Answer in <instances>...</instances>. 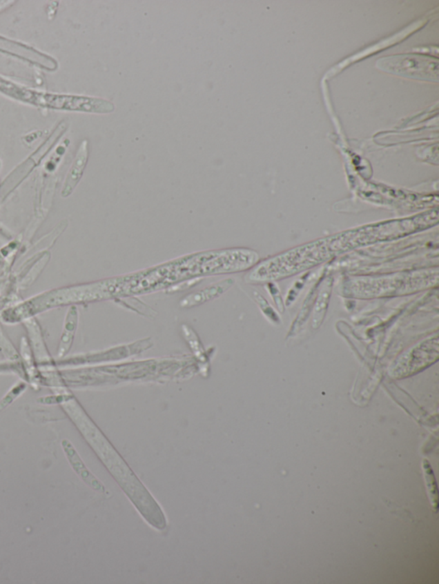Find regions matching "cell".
<instances>
[{"label": "cell", "instance_id": "obj_4", "mask_svg": "<svg viewBox=\"0 0 439 584\" xmlns=\"http://www.w3.org/2000/svg\"><path fill=\"white\" fill-rule=\"evenodd\" d=\"M419 278H413L412 276H398V278L391 279H380L377 281V285L369 284L367 281L358 282L357 285H351V295L355 296H378L392 295L394 293L406 292L412 291L413 289H420Z\"/></svg>", "mask_w": 439, "mask_h": 584}, {"label": "cell", "instance_id": "obj_6", "mask_svg": "<svg viewBox=\"0 0 439 584\" xmlns=\"http://www.w3.org/2000/svg\"><path fill=\"white\" fill-rule=\"evenodd\" d=\"M88 158V141H84L81 144L79 152H77V157L74 159L72 168H70L68 174L66 176L65 185H64L61 191L63 197H69L75 189L77 183H79L82 178L85 168H86Z\"/></svg>", "mask_w": 439, "mask_h": 584}, {"label": "cell", "instance_id": "obj_8", "mask_svg": "<svg viewBox=\"0 0 439 584\" xmlns=\"http://www.w3.org/2000/svg\"><path fill=\"white\" fill-rule=\"evenodd\" d=\"M28 339L26 338L22 339V342H21L20 349H21V356L23 360V363L26 364L27 374L30 375V377L35 378L37 376V370L35 367V357L33 356V353H32V350L30 346V344L28 343Z\"/></svg>", "mask_w": 439, "mask_h": 584}, {"label": "cell", "instance_id": "obj_3", "mask_svg": "<svg viewBox=\"0 0 439 584\" xmlns=\"http://www.w3.org/2000/svg\"><path fill=\"white\" fill-rule=\"evenodd\" d=\"M34 103L54 106L57 108L77 110L87 112L107 114L115 111V104L102 99L66 97V95L42 94L35 93Z\"/></svg>", "mask_w": 439, "mask_h": 584}, {"label": "cell", "instance_id": "obj_11", "mask_svg": "<svg viewBox=\"0 0 439 584\" xmlns=\"http://www.w3.org/2000/svg\"><path fill=\"white\" fill-rule=\"evenodd\" d=\"M26 387L27 385L24 382H19V383L14 385L8 394H6V397L3 399L1 403H0V410L6 409L14 400L26 391Z\"/></svg>", "mask_w": 439, "mask_h": 584}, {"label": "cell", "instance_id": "obj_2", "mask_svg": "<svg viewBox=\"0 0 439 584\" xmlns=\"http://www.w3.org/2000/svg\"><path fill=\"white\" fill-rule=\"evenodd\" d=\"M378 68L413 79L438 81V60L425 56L400 55L381 59Z\"/></svg>", "mask_w": 439, "mask_h": 584}, {"label": "cell", "instance_id": "obj_12", "mask_svg": "<svg viewBox=\"0 0 439 584\" xmlns=\"http://www.w3.org/2000/svg\"></svg>", "mask_w": 439, "mask_h": 584}, {"label": "cell", "instance_id": "obj_5", "mask_svg": "<svg viewBox=\"0 0 439 584\" xmlns=\"http://www.w3.org/2000/svg\"><path fill=\"white\" fill-rule=\"evenodd\" d=\"M79 313L77 306L70 307L67 311L65 321H64L61 337L59 339L58 350H57V357L62 359L67 356L72 349L74 339H75L77 325H79Z\"/></svg>", "mask_w": 439, "mask_h": 584}, {"label": "cell", "instance_id": "obj_9", "mask_svg": "<svg viewBox=\"0 0 439 584\" xmlns=\"http://www.w3.org/2000/svg\"><path fill=\"white\" fill-rule=\"evenodd\" d=\"M423 469L425 473V479L427 484V488L431 486L428 492H429L431 504L437 508L438 505V493L436 488V483H435L433 472H431V466L427 461H424Z\"/></svg>", "mask_w": 439, "mask_h": 584}, {"label": "cell", "instance_id": "obj_10", "mask_svg": "<svg viewBox=\"0 0 439 584\" xmlns=\"http://www.w3.org/2000/svg\"><path fill=\"white\" fill-rule=\"evenodd\" d=\"M119 303L121 304L122 306H125L126 308H128L130 310H133L134 311H137V312L141 314H145V316H155V312L153 310L150 309V307L145 305L144 303L140 302L137 299H133L128 301H119Z\"/></svg>", "mask_w": 439, "mask_h": 584}, {"label": "cell", "instance_id": "obj_1", "mask_svg": "<svg viewBox=\"0 0 439 584\" xmlns=\"http://www.w3.org/2000/svg\"><path fill=\"white\" fill-rule=\"evenodd\" d=\"M439 357L438 336L428 338L400 355L391 367V376L402 379L412 376L436 363Z\"/></svg>", "mask_w": 439, "mask_h": 584}, {"label": "cell", "instance_id": "obj_7", "mask_svg": "<svg viewBox=\"0 0 439 584\" xmlns=\"http://www.w3.org/2000/svg\"><path fill=\"white\" fill-rule=\"evenodd\" d=\"M233 279H225L217 284H214L208 288L202 290L200 292L192 294L187 296L180 302V306L183 308H192L194 306L200 305V304L222 295L223 293L228 291L233 285Z\"/></svg>", "mask_w": 439, "mask_h": 584}]
</instances>
